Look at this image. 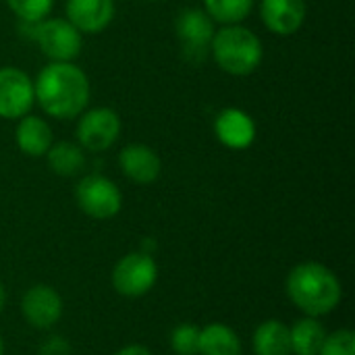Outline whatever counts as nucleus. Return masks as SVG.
<instances>
[{
  "label": "nucleus",
  "mask_w": 355,
  "mask_h": 355,
  "mask_svg": "<svg viewBox=\"0 0 355 355\" xmlns=\"http://www.w3.org/2000/svg\"><path fill=\"white\" fill-rule=\"evenodd\" d=\"M33 94L46 114L67 121L85 110L89 100V81L73 62H50L33 81Z\"/></svg>",
  "instance_id": "nucleus-1"
},
{
  "label": "nucleus",
  "mask_w": 355,
  "mask_h": 355,
  "mask_svg": "<svg viewBox=\"0 0 355 355\" xmlns=\"http://www.w3.org/2000/svg\"><path fill=\"white\" fill-rule=\"evenodd\" d=\"M289 300L312 318L331 314L343 297L337 275L320 262H302L287 277Z\"/></svg>",
  "instance_id": "nucleus-2"
},
{
  "label": "nucleus",
  "mask_w": 355,
  "mask_h": 355,
  "mask_svg": "<svg viewBox=\"0 0 355 355\" xmlns=\"http://www.w3.org/2000/svg\"><path fill=\"white\" fill-rule=\"evenodd\" d=\"M216 64L229 75H250L262 62V42L260 37L241 25H225L214 31L210 44Z\"/></svg>",
  "instance_id": "nucleus-3"
},
{
  "label": "nucleus",
  "mask_w": 355,
  "mask_h": 355,
  "mask_svg": "<svg viewBox=\"0 0 355 355\" xmlns=\"http://www.w3.org/2000/svg\"><path fill=\"white\" fill-rule=\"evenodd\" d=\"M158 279V266L148 252H131L123 256L112 270V285L125 297L146 295Z\"/></svg>",
  "instance_id": "nucleus-4"
},
{
  "label": "nucleus",
  "mask_w": 355,
  "mask_h": 355,
  "mask_svg": "<svg viewBox=\"0 0 355 355\" xmlns=\"http://www.w3.org/2000/svg\"><path fill=\"white\" fill-rule=\"evenodd\" d=\"M75 198L79 208L96 220H106L116 216L123 206V196L119 187L102 175L83 177L77 183Z\"/></svg>",
  "instance_id": "nucleus-5"
},
{
  "label": "nucleus",
  "mask_w": 355,
  "mask_h": 355,
  "mask_svg": "<svg viewBox=\"0 0 355 355\" xmlns=\"http://www.w3.org/2000/svg\"><path fill=\"white\" fill-rule=\"evenodd\" d=\"M35 40L42 52L52 62H71L79 56L83 40L81 33L67 19H46L40 21L35 29Z\"/></svg>",
  "instance_id": "nucleus-6"
},
{
  "label": "nucleus",
  "mask_w": 355,
  "mask_h": 355,
  "mask_svg": "<svg viewBox=\"0 0 355 355\" xmlns=\"http://www.w3.org/2000/svg\"><path fill=\"white\" fill-rule=\"evenodd\" d=\"M177 37L181 42L183 54L191 62H200L206 58L208 48L214 37V23L202 8H185L177 17L175 23Z\"/></svg>",
  "instance_id": "nucleus-7"
},
{
  "label": "nucleus",
  "mask_w": 355,
  "mask_h": 355,
  "mask_svg": "<svg viewBox=\"0 0 355 355\" xmlns=\"http://www.w3.org/2000/svg\"><path fill=\"white\" fill-rule=\"evenodd\" d=\"M121 133V119L112 108H92L81 112L77 125V139L83 150L104 152L108 150Z\"/></svg>",
  "instance_id": "nucleus-8"
},
{
  "label": "nucleus",
  "mask_w": 355,
  "mask_h": 355,
  "mask_svg": "<svg viewBox=\"0 0 355 355\" xmlns=\"http://www.w3.org/2000/svg\"><path fill=\"white\" fill-rule=\"evenodd\" d=\"M35 102L33 81L17 67L0 69V116L21 119Z\"/></svg>",
  "instance_id": "nucleus-9"
},
{
  "label": "nucleus",
  "mask_w": 355,
  "mask_h": 355,
  "mask_svg": "<svg viewBox=\"0 0 355 355\" xmlns=\"http://www.w3.org/2000/svg\"><path fill=\"white\" fill-rule=\"evenodd\" d=\"M21 312L33 329H50L62 316V297L50 285H33L21 300Z\"/></svg>",
  "instance_id": "nucleus-10"
},
{
  "label": "nucleus",
  "mask_w": 355,
  "mask_h": 355,
  "mask_svg": "<svg viewBox=\"0 0 355 355\" xmlns=\"http://www.w3.org/2000/svg\"><path fill=\"white\" fill-rule=\"evenodd\" d=\"M114 19L112 0H69L67 21L79 33H100Z\"/></svg>",
  "instance_id": "nucleus-11"
},
{
  "label": "nucleus",
  "mask_w": 355,
  "mask_h": 355,
  "mask_svg": "<svg viewBox=\"0 0 355 355\" xmlns=\"http://www.w3.org/2000/svg\"><path fill=\"white\" fill-rule=\"evenodd\" d=\"M306 0H262L260 17L277 35L295 33L306 21Z\"/></svg>",
  "instance_id": "nucleus-12"
},
{
  "label": "nucleus",
  "mask_w": 355,
  "mask_h": 355,
  "mask_svg": "<svg viewBox=\"0 0 355 355\" xmlns=\"http://www.w3.org/2000/svg\"><path fill=\"white\" fill-rule=\"evenodd\" d=\"M119 164L123 168V173L127 175V179H131L137 185H150L160 177V156L144 144H131L127 148H123V152L119 154Z\"/></svg>",
  "instance_id": "nucleus-13"
},
{
  "label": "nucleus",
  "mask_w": 355,
  "mask_h": 355,
  "mask_svg": "<svg viewBox=\"0 0 355 355\" xmlns=\"http://www.w3.org/2000/svg\"><path fill=\"white\" fill-rule=\"evenodd\" d=\"M214 133L231 150H245L256 139L254 121L239 108H225L214 121Z\"/></svg>",
  "instance_id": "nucleus-14"
},
{
  "label": "nucleus",
  "mask_w": 355,
  "mask_h": 355,
  "mask_svg": "<svg viewBox=\"0 0 355 355\" xmlns=\"http://www.w3.org/2000/svg\"><path fill=\"white\" fill-rule=\"evenodd\" d=\"M15 139H17L19 150L27 156H33V158L46 156V152L54 144L50 125L40 116H27V114L19 119Z\"/></svg>",
  "instance_id": "nucleus-15"
},
{
  "label": "nucleus",
  "mask_w": 355,
  "mask_h": 355,
  "mask_svg": "<svg viewBox=\"0 0 355 355\" xmlns=\"http://www.w3.org/2000/svg\"><path fill=\"white\" fill-rule=\"evenodd\" d=\"M252 347L256 355H293L291 354V337L289 327L281 320H264L252 339Z\"/></svg>",
  "instance_id": "nucleus-16"
},
{
  "label": "nucleus",
  "mask_w": 355,
  "mask_h": 355,
  "mask_svg": "<svg viewBox=\"0 0 355 355\" xmlns=\"http://www.w3.org/2000/svg\"><path fill=\"white\" fill-rule=\"evenodd\" d=\"M200 355H241V341L231 327L212 322L200 329Z\"/></svg>",
  "instance_id": "nucleus-17"
},
{
  "label": "nucleus",
  "mask_w": 355,
  "mask_h": 355,
  "mask_svg": "<svg viewBox=\"0 0 355 355\" xmlns=\"http://www.w3.org/2000/svg\"><path fill=\"white\" fill-rule=\"evenodd\" d=\"M289 337L293 355H318L327 339V331L318 318L306 316L289 329Z\"/></svg>",
  "instance_id": "nucleus-18"
},
{
  "label": "nucleus",
  "mask_w": 355,
  "mask_h": 355,
  "mask_svg": "<svg viewBox=\"0 0 355 355\" xmlns=\"http://www.w3.org/2000/svg\"><path fill=\"white\" fill-rule=\"evenodd\" d=\"M48 156V166L52 173L60 177H75L83 171L85 166V154L83 148L71 141H56L50 146L46 152Z\"/></svg>",
  "instance_id": "nucleus-19"
},
{
  "label": "nucleus",
  "mask_w": 355,
  "mask_h": 355,
  "mask_svg": "<svg viewBox=\"0 0 355 355\" xmlns=\"http://www.w3.org/2000/svg\"><path fill=\"white\" fill-rule=\"evenodd\" d=\"M206 12L212 21L223 25H239L245 17H250L256 0H204Z\"/></svg>",
  "instance_id": "nucleus-20"
},
{
  "label": "nucleus",
  "mask_w": 355,
  "mask_h": 355,
  "mask_svg": "<svg viewBox=\"0 0 355 355\" xmlns=\"http://www.w3.org/2000/svg\"><path fill=\"white\" fill-rule=\"evenodd\" d=\"M171 347L177 355H200V329L183 322L171 333Z\"/></svg>",
  "instance_id": "nucleus-21"
},
{
  "label": "nucleus",
  "mask_w": 355,
  "mask_h": 355,
  "mask_svg": "<svg viewBox=\"0 0 355 355\" xmlns=\"http://www.w3.org/2000/svg\"><path fill=\"white\" fill-rule=\"evenodd\" d=\"M8 8L27 23H40L50 15L54 0H6Z\"/></svg>",
  "instance_id": "nucleus-22"
},
{
  "label": "nucleus",
  "mask_w": 355,
  "mask_h": 355,
  "mask_svg": "<svg viewBox=\"0 0 355 355\" xmlns=\"http://www.w3.org/2000/svg\"><path fill=\"white\" fill-rule=\"evenodd\" d=\"M318 355H355V333L349 329H339L331 335L327 333Z\"/></svg>",
  "instance_id": "nucleus-23"
},
{
  "label": "nucleus",
  "mask_w": 355,
  "mask_h": 355,
  "mask_svg": "<svg viewBox=\"0 0 355 355\" xmlns=\"http://www.w3.org/2000/svg\"><path fill=\"white\" fill-rule=\"evenodd\" d=\"M37 354L40 355H71L73 354V347H71V343H69L64 337H60V335H52V337H48V339H46V341L40 345Z\"/></svg>",
  "instance_id": "nucleus-24"
},
{
  "label": "nucleus",
  "mask_w": 355,
  "mask_h": 355,
  "mask_svg": "<svg viewBox=\"0 0 355 355\" xmlns=\"http://www.w3.org/2000/svg\"><path fill=\"white\" fill-rule=\"evenodd\" d=\"M116 355H152L144 345H127L121 352H116Z\"/></svg>",
  "instance_id": "nucleus-25"
},
{
  "label": "nucleus",
  "mask_w": 355,
  "mask_h": 355,
  "mask_svg": "<svg viewBox=\"0 0 355 355\" xmlns=\"http://www.w3.org/2000/svg\"><path fill=\"white\" fill-rule=\"evenodd\" d=\"M4 304H6V287H4L2 281H0V312H2V308H4Z\"/></svg>",
  "instance_id": "nucleus-26"
},
{
  "label": "nucleus",
  "mask_w": 355,
  "mask_h": 355,
  "mask_svg": "<svg viewBox=\"0 0 355 355\" xmlns=\"http://www.w3.org/2000/svg\"><path fill=\"white\" fill-rule=\"evenodd\" d=\"M4 354V345H2V339H0V355Z\"/></svg>",
  "instance_id": "nucleus-27"
}]
</instances>
